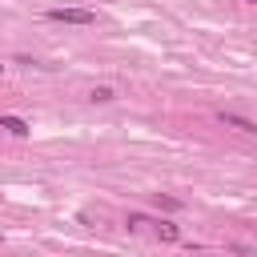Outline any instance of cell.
I'll list each match as a JSON object with an SVG mask.
<instances>
[{
    "label": "cell",
    "mask_w": 257,
    "mask_h": 257,
    "mask_svg": "<svg viewBox=\"0 0 257 257\" xmlns=\"http://www.w3.org/2000/svg\"><path fill=\"white\" fill-rule=\"evenodd\" d=\"M48 20L52 24H96V12L92 8H48Z\"/></svg>",
    "instance_id": "1"
},
{
    "label": "cell",
    "mask_w": 257,
    "mask_h": 257,
    "mask_svg": "<svg viewBox=\"0 0 257 257\" xmlns=\"http://www.w3.org/2000/svg\"><path fill=\"white\" fill-rule=\"evenodd\" d=\"M217 120H221L225 128L241 133V137H257V124H253L249 116H237V112H217Z\"/></svg>",
    "instance_id": "2"
},
{
    "label": "cell",
    "mask_w": 257,
    "mask_h": 257,
    "mask_svg": "<svg viewBox=\"0 0 257 257\" xmlns=\"http://www.w3.org/2000/svg\"><path fill=\"white\" fill-rule=\"evenodd\" d=\"M0 128L12 133V137H28V120H24V116H8V112H4V116H0Z\"/></svg>",
    "instance_id": "3"
},
{
    "label": "cell",
    "mask_w": 257,
    "mask_h": 257,
    "mask_svg": "<svg viewBox=\"0 0 257 257\" xmlns=\"http://www.w3.org/2000/svg\"><path fill=\"white\" fill-rule=\"evenodd\" d=\"M153 229H157V237H161V241H169V245H173V241H181V229H177L173 221H153Z\"/></svg>",
    "instance_id": "4"
},
{
    "label": "cell",
    "mask_w": 257,
    "mask_h": 257,
    "mask_svg": "<svg viewBox=\"0 0 257 257\" xmlns=\"http://www.w3.org/2000/svg\"><path fill=\"white\" fill-rule=\"evenodd\" d=\"M88 100H92V104H108V100H116V88L96 84V88H88Z\"/></svg>",
    "instance_id": "5"
},
{
    "label": "cell",
    "mask_w": 257,
    "mask_h": 257,
    "mask_svg": "<svg viewBox=\"0 0 257 257\" xmlns=\"http://www.w3.org/2000/svg\"><path fill=\"white\" fill-rule=\"evenodd\" d=\"M0 241H4V237H0Z\"/></svg>",
    "instance_id": "6"
}]
</instances>
